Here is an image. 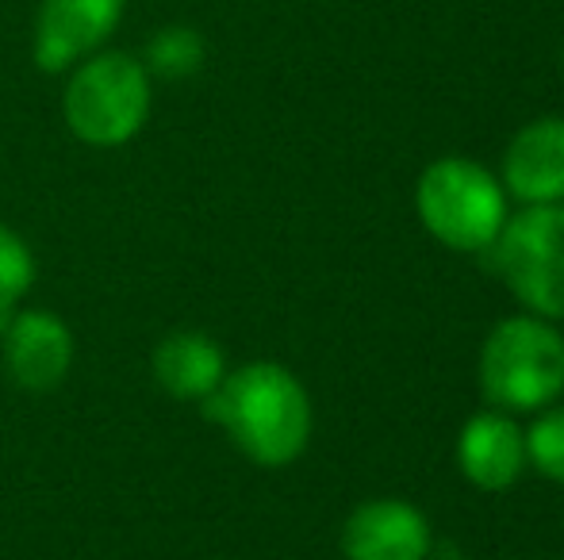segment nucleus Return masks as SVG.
Returning a JSON list of instances; mask_svg holds the SVG:
<instances>
[{
    "instance_id": "obj_1",
    "label": "nucleus",
    "mask_w": 564,
    "mask_h": 560,
    "mask_svg": "<svg viewBox=\"0 0 564 560\" xmlns=\"http://www.w3.org/2000/svg\"><path fill=\"white\" fill-rule=\"evenodd\" d=\"M200 407L204 419L224 426L238 453L261 469H284L312 441V396L276 361L227 369L224 384Z\"/></svg>"
},
{
    "instance_id": "obj_2",
    "label": "nucleus",
    "mask_w": 564,
    "mask_h": 560,
    "mask_svg": "<svg viewBox=\"0 0 564 560\" xmlns=\"http://www.w3.org/2000/svg\"><path fill=\"white\" fill-rule=\"evenodd\" d=\"M154 108V77L139 54L97 51L77 62L62 89V120L85 146L116 150L142 135Z\"/></svg>"
},
{
    "instance_id": "obj_3",
    "label": "nucleus",
    "mask_w": 564,
    "mask_h": 560,
    "mask_svg": "<svg viewBox=\"0 0 564 560\" xmlns=\"http://www.w3.org/2000/svg\"><path fill=\"white\" fill-rule=\"evenodd\" d=\"M480 388L499 411H542L564 392V334L550 319L514 315L480 350Z\"/></svg>"
},
{
    "instance_id": "obj_4",
    "label": "nucleus",
    "mask_w": 564,
    "mask_h": 560,
    "mask_svg": "<svg viewBox=\"0 0 564 560\" xmlns=\"http://www.w3.org/2000/svg\"><path fill=\"white\" fill-rule=\"evenodd\" d=\"M423 227L449 250H491L507 223V188L473 157H438L415 188Z\"/></svg>"
},
{
    "instance_id": "obj_5",
    "label": "nucleus",
    "mask_w": 564,
    "mask_h": 560,
    "mask_svg": "<svg viewBox=\"0 0 564 560\" xmlns=\"http://www.w3.org/2000/svg\"><path fill=\"white\" fill-rule=\"evenodd\" d=\"M496 265L538 319H564V204H527L496 239Z\"/></svg>"
},
{
    "instance_id": "obj_6",
    "label": "nucleus",
    "mask_w": 564,
    "mask_h": 560,
    "mask_svg": "<svg viewBox=\"0 0 564 560\" xmlns=\"http://www.w3.org/2000/svg\"><path fill=\"white\" fill-rule=\"evenodd\" d=\"M127 0H43L31 35V58L43 74H69L77 62L105 51L119 31Z\"/></svg>"
},
{
    "instance_id": "obj_7",
    "label": "nucleus",
    "mask_w": 564,
    "mask_h": 560,
    "mask_svg": "<svg viewBox=\"0 0 564 560\" xmlns=\"http://www.w3.org/2000/svg\"><path fill=\"white\" fill-rule=\"evenodd\" d=\"M4 365L23 392H54L74 369V330L51 307H20L0 330Z\"/></svg>"
},
{
    "instance_id": "obj_8",
    "label": "nucleus",
    "mask_w": 564,
    "mask_h": 560,
    "mask_svg": "<svg viewBox=\"0 0 564 560\" xmlns=\"http://www.w3.org/2000/svg\"><path fill=\"white\" fill-rule=\"evenodd\" d=\"M346 560H426L431 523L403 499H369L341 526Z\"/></svg>"
},
{
    "instance_id": "obj_9",
    "label": "nucleus",
    "mask_w": 564,
    "mask_h": 560,
    "mask_svg": "<svg viewBox=\"0 0 564 560\" xmlns=\"http://www.w3.org/2000/svg\"><path fill=\"white\" fill-rule=\"evenodd\" d=\"M503 188L522 204H564V120L545 116L511 139Z\"/></svg>"
},
{
    "instance_id": "obj_10",
    "label": "nucleus",
    "mask_w": 564,
    "mask_h": 560,
    "mask_svg": "<svg viewBox=\"0 0 564 560\" xmlns=\"http://www.w3.org/2000/svg\"><path fill=\"white\" fill-rule=\"evenodd\" d=\"M457 461L468 484L484 492H503L527 469V433L503 411H480L465 422L457 441Z\"/></svg>"
},
{
    "instance_id": "obj_11",
    "label": "nucleus",
    "mask_w": 564,
    "mask_h": 560,
    "mask_svg": "<svg viewBox=\"0 0 564 560\" xmlns=\"http://www.w3.org/2000/svg\"><path fill=\"white\" fill-rule=\"evenodd\" d=\"M154 381L181 404H204L227 376V353L204 330H173L154 345Z\"/></svg>"
},
{
    "instance_id": "obj_12",
    "label": "nucleus",
    "mask_w": 564,
    "mask_h": 560,
    "mask_svg": "<svg viewBox=\"0 0 564 560\" xmlns=\"http://www.w3.org/2000/svg\"><path fill=\"white\" fill-rule=\"evenodd\" d=\"M139 58L154 81H188L208 62V39L193 23H165L147 39Z\"/></svg>"
},
{
    "instance_id": "obj_13",
    "label": "nucleus",
    "mask_w": 564,
    "mask_h": 560,
    "mask_svg": "<svg viewBox=\"0 0 564 560\" xmlns=\"http://www.w3.org/2000/svg\"><path fill=\"white\" fill-rule=\"evenodd\" d=\"M35 277H39L35 250L28 246V239L20 231L0 223V330L23 307L28 292L35 288Z\"/></svg>"
},
{
    "instance_id": "obj_14",
    "label": "nucleus",
    "mask_w": 564,
    "mask_h": 560,
    "mask_svg": "<svg viewBox=\"0 0 564 560\" xmlns=\"http://www.w3.org/2000/svg\"><path fill=\"white\" fill-rule=\"evenodd\" d=\"M527 461L538 464V472L564 484V407H553L527 430Z\"/></svg>"
}]
</instances>
